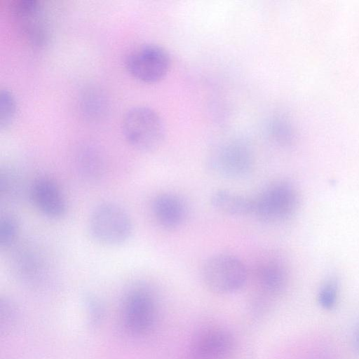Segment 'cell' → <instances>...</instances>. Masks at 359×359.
Returning a JSON list of instances; mask_svg holds the SVG:
<instances>
[{"instance_id":"obj_1","label":"cell","mask_w":359,"mask_h":359,"mask_svg":"<svg viewBox=\"0 0 359 359\" xmlns=\"http://www.w3.org/2000/svg\"><path fill=\"white\" fill-rule=\"evenodd\" d=\"M121 129L128 143L144 152L157 149L165 135L163 119L155 110L146 106L128 109L123 118Z\"/></svg>"},{"instance_id":"obj_2","label":"cell","mask_w":359,"mask_h":359,"mask_svg":"<svg viewBox=\"0 0 359 359\" xmlns=\"http://www.w3.org/2000/svg\"><path fill=\"white\" fill-rule=\"evenodd\" d=\"M88 231L97 243L107 246L125 243L131 236L133 226L127 211L119 205L104 202L94 208L88 219Z\"/></svg>"},{"instance_id":"obj_3","label":"cell","mask_w":359,"mask_h":359,"mask_svg":"<svg viewBox=\"0 0 359 359\" xmlns=\"http://www.w3.org/2000/svg\"><path fill=\"white\" fill-rule=\"evenodd\" d=\"M299 205V195L290 182L279 180L267 185L253 199V212L267 223L285 222L294 215Z\"/></svg>"},{"instance_id":"obj_4","label":"cell","mask_w":359,"mask_h":359,"mask_svg":"<svg viewBox=\"0 0 359 359\" xmlns=\"http://www.w3.org/2000/svg\"><path fill=\"white\" fill-rule=\"evenodd\" d=\"M202 279L212 292L220 294H233L246 284L248 272L244 263L228 254H217L204 263Z\"/></svg>"},{"instance_id":"obj_5","label":"cell","mask_w":359,"mask_h":359,"mask_svg":"<svg viewBox=\"0 0 359 359\" xmlns=\"http://www.w3.org/2000/svg\"><path fill=\"white\" fill-rule=\"evenodd\" d=\"M157 304L151 289L139 284L131 287L123 302V320L126 329L133 335L142 336L154 327Z\"/></svg>"},{"instance_id":"obj_6","label":"cell","mask_w":359,"mask_h":359,"mask_svg":"<svg viewBox=\"0 0 359 359\" xmlns=\"http://www.w3.org/2000/svg\"><path fill=\"white\" fill-rule=\"evenodd\" d=\"M208 165L217 175L239 180L247 177L252 171L254 156L249 145L243 140H228L211 151Z\"/></svg>"},{"instance_id":"obj_7","label":"cell","mask_w":359,"mask_h":359,"mask_svg":"<svg viewBox=\"0 0 359 359\" xmlns=\"http://www.w3.org/2000/svg\"><path fill=\"white\" fill-rule=\"evenodd\" d=\"M11 20L19 34L30 44L43 46L50 38V27L47 13L37 0L14 1L10 8Z\"/></svg>"},{"instance_id":"obj_8","label":"cell","mask_w":359,"mask_h":359,"mask_svg":"<svg viewBox=\"0 0 359 359\" xmlns=\"http://www.w3.org/2000/svg\"><path fill=\"white\" fill-rule=\"evenodd\" d=\"M127 71L136 79L155 83L163 79L170 66V58L162 46L147 43L130 50L125 59Z\"/></svg>"},{"instance_id":"obj_9","label":"cell","mask_w":359,"mask_h":359,"mask_svg":"<svg viewBox=\"0 0 359 359\" xmlns=\"http://www.w3.org/2000/svg\"><path fill=\"white\" fill-rule=\"evenodd\" d=\"M30 198L35 208L45 217L57 219L65 215L67 203L58 184L48 177H40L31 186Z\"/></svg>"},{"instance_id":"obj_10","label":"cell","mask_w":359,"mask_h":359,"mask_svg":"<svg viewBox=\"0 0 359 359\" xmlns=\"http://www.w3.org/2000/svg\"><path fill=\"white\" fill-rule=\"evenodd\" d=\"M234 348L232 334L223 329H212L197 337L190 346L191 359H224Z\"/></svg>"},{"instance_id":"obj_11","label":"cell","mask_w":359,"mask_h":359,"mask_svg":"<svg viewBox=\"0 0 359 359\" xmlns=\"http://www.w3.org/2000/svg\"><path fill=\"white\" fill-rule=\"evenodd\" d=\"M255 276L262 293L269 297L282 293L288 282L285 264L274 257H267L257 264Z\"/></svg>"},{"instance_id":"obj_12","label":"cell","mask_w":359,"mask_h":359,"mask_svg":"<svg viewBox=\"0 0 359 359\" xmlns=\"http://www.w3.org/2000/svg\"><path fill=\"white\" fill-rule=\"evenodd\" d=\"M151 210L157 223L163 229L173 230L180 226L186 217V208L177 196L163 193L156 196Z\"/></svg>"},{"instance_id":"obj_13","label":"cell","mask_w":359,"mask_h":359,"mask_svg":"<svg viewBox=\"0 0 359 359\" xmlns=\"http://www.w3.org/2000/svg\"><path fill=\"white\" fill-rule=\"evenodd\" d=\"M217 211L231 216H245L253 212V199L228 189H217L210 198Z\"/></svg>"},{"instance_id":"obj_14","label":"cell","mask_w":359,"mask_h":359,"mask_svg":"<svg viewBox=\"0 0 359 359\" xmlns=\"http://www.w3.org/2000/svg\"><path fill=\"white\" fill-rule=\"evenodd\" d=\"M14 257L13 266L15 273L27 283L39 281L43 275L44 265L42 257L32 249H22Z\"/></svg>"},{"instance_id":"obj_15","label":"cell","mask_w":359,"mask_h":359,"mask_svg":"<svg viewBox=\"0 0 359 359\" xmlns=\"http://www.w3.org/2000/svg\"><path fill=\"white\" fill-rule=\"evenodd\" d=\"M79 175L85 182L96 183L104 175V163L100 154L91 148H84L78 154L76 161Z\"/></svg>"},{"instance_id":"obj_16","label":"cell","mask_w":359,"mask_h":359,"mask_svg":"<svg viewBox=\"0 0 359 359\" xmlns=\"http://www.w3.org/2000/svg\"><path fill=\"white\" fill-rule=\"evenodd\" d=\"M20 232V222L16 216L5 213L0 218V248L8 250L17 241Z\"/></svg>"},{"instance_id":"obj_17","label":"cell","mask_w":359,"mask_h":359,"mask_svg":"<svg viewBox=\"0 0 359 359\" xmlns=\"http://www.w3.org/2000/svg\"><path fill=\"white\" fill-rule=\"evenodd\" d=\"M103 94L96 88H88L83 93L81 107L84 113L90 118L102 116L106 108V102Z\"/></svg>"},{"instance_id":"obj_18","label":"cell","mask_w":359,"mask_h":359,"mask_svg":"<svg viewBox=\"0 0 359 359\" xmlns=\"http://www.w3.org/2000/svg\"><path fill=\"white\" fill-rule=\"evenodd\" d=\"M17 111L15 96L9 90L0 91V128H7L13 121Z\"/></svg>"},{"instance_id":"obj_19","label":"cell","mask_w":359,"mask_h":359,"mask_svg":"<svg viewBox=\"0 0 359 359\" xmlns=\"http://www.w3.org/2000/svg\"><path fill=\"white\" fill-rule=\"evenodd\" d=\"M21 189V181L18 174L10 169L0 173V194L6 199H14L18 196Z\"/></svg>"},{"instance_id":"obj_20","label":"cell","mask_w":359,"mask_h":359,"mask_svg":"<svg viewBox=\"0 0 359 359\" xmlns=\"http://www.w3.org/2000/svg\"><path fill=\"white\" fill-rule=\"evenodd\" d=\"M339 297V283L334 278L327 280L320 287L318 294V301L325 309H333Z\"/></svg>"},{"instance_id":"obj_21","label":"cell","mask_w":359,"mask_h":359,"mask_svg":"<svg viewBox=\"0 0 359 359\" xmlns=\"http://www.w3.org/2000/svg\"><path fill=\"white\" fill-rule=\"evenodd\" d=\"M85 302L90 311L92 323L97 324L100 320L102 308L99 300L91 294L85 295Z\"/></svg>"},{"instance_id":"obj_22","label":"cell","mask_w":359,"mask_h":359,"mask_svg":"<svg viewBox=\"0 0 359 359\" xmlns=\"http://www.w3.org/2000/svg\"><path fill=\"white\" fill-rule=\"evenodd\" d=\"M311 359H337L334 355L329 352H322L315 355Z\"/></svg>"},{"instance_id":"obj_23","label":"cell","mask_w":359,"mask_h":359,"mask_svg":"<svg viewBox=\"0 0 359 359\" xmlns=\"http://www.w3.org/2000/svg\"><path fill=\"white\" fill-rule=\"evenodd\" d=\"M353 346L359 353V325L356 328L353 334Z\"/></svg>"}]
</instances>
